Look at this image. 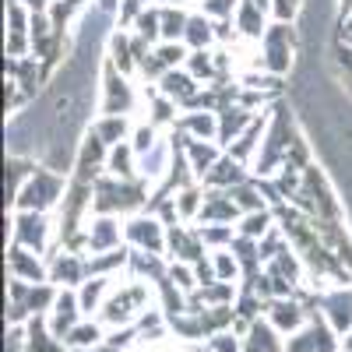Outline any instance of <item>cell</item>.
I'll list each match as a JSON object with an SVG mask.
<instances>
[{
    "instance_id": "ba28073f",
    "label": "cell",
    "mask_w": 352,
    "mask_h": 352,
    "mask_svg": "<svg viewBox=\"0 0 352 352\" xmlns=\"http://www.w3.org/2000/svg\"><path fill=\"white\" fill-rule=\"evenodd\" d=\"M11 289V324H21V320H32L36 314H46L56 300V292L50 282H21V278H11L8 282Z\"/></svg>"
},
{
    "instance_id": "4dcf8cb0",
    "label": "cell",
    "mask_w": 352,
    "mask_h": 352,
    "mask_svg": "<svg viewBox=\"0 0 352 352\" xmlns=\"http://www.w3.org/2000/svg\"><path fill=\"white\" fill-rule=\"evenodd\" d=\"M275 226H278L275 222V208H264V212H247L236 222V232H240V236H250V240H264Z\"/></svg>"
},
{
    "instance_id": "8992f818",
    "label": "cell",
    "mask_w": 352,
    "mask_h": 352,
    "mask_svg": "<svg viewBox=\"0 0 352 352\" xmlns=\"http://www.w3.org/2000/svg\"><path fill=\"white\" fill-rule=\"evenodd\" d=\"M292 50H296V32H292V21H272L268 32L257 43V67L272 71V74H289L292 64Z\"/></svg>"
},
{
    "instance_id": "7c38bea8",
    "label": "cell",
    "mask_w": 352,
    "mask_h": 352,
    "mask_svg": "<svg viewBox=\"0 0 352 352\" xmlns=\"http://www.w3.org/2000/svg\"><path fill=\"white\" fill-rule=\"evenodd\" d=\"M338 331L324 320H307V324L285 342V352H342V338H335Z\"/></svg>"
},
{
    "instance_id": "ac0fdd59",
    "label": "cell",
    "mask_w": 352,
    "mask_h": 352,
    "mask_svg": "<svg viewBox=\"0 0 352 352\" xmlns=\"http://www.w3.org/2000/svg\"><path fill=\"white\" fill-rule=\"evenodd\" d=\"M166 250H173L169 257H176V261H184V264H197V261H204V240H201V232L197 229H184V222H176V226H169V243H166Z\"/></svg>"
},
{
    "instance_id": "ab89813d",
    "label": "cell",
    "mask_w": 352,
    "mask_h": 352,
    "mask_svg": "<svg viewBox=\"0 0 352 352\" xmlns=\"http://www.w3.org/2000/svg\"><path fill=\"white\" fill-rule=\"evenodd\" d=\"M212 264H215V278L219 282H236L240 261H236V254H232L229 247L226 250H212Z\"/></svg>"
},
{
    "instance_id": "f35d334b",
    "label": "cell",
    "mask_w": 352,
    "mask_h": 352,
    "mask_svg": "<svg viewBox=\"0 0 352 352\" xmlns=\"http://www.w3.org/2000/svg\"><path fill=\"white\" fill-rule=\"evenodd\" d=\"M159 141H162V138H159V127H155V124H148V120H144V124H134V131H131V144H134L138 159H141V155H148Z\"/></svg>"
},
{
    "instance_id": "d6a6232c",
    "label": "cell",
    "mask_w": 352,
    "mask_h": 352,
    "mask_svg": "<svg viewBox=\"0 0 352 352\" xmlns=\"http://www.w3.org/2000/svg\"><path fill=\"white\" fill-rule=\"evenodd\" d=\"M159 14H162V43H184L190 11H184V8H162L159 4Z\"/></svg>"
},
{
    "instance_id": "8fae6325",
    "label": "cell",
    "mask_w": 352,
    "mask_h": 352,
    "mask_svg": "<svg viewBox=\"0 0 352 352\" xmlns=\"http://www.w3.org/2000/svg\"><path fill=\"white\" fill-rule=\"evenodd\" d=\"M46 264H50V282L60 285V289H74L88 278V257L78 254V250H50L46 254Z\"/></svg>"
},
{
    "instance_id": "b9f144b4",
    "label": "cell",
    "mask_w": 352,
    "mask_h": 352,
    "mask_svg": "<svg viewBox=\"0 0 352 352\" xmlns=\"http://www.w3.org/2000/svg\"><path fill=\"white\" fill-rule=\"evenodd\" d=\"M197 11H204L208 18H215V21H226V18H236V11H240V4L243 0H197Z\"/></svg>"
},
{
    "instance_id": "f907efd6",
    "label": "cell",
    "mask_w": 352,
    "mask_h": 352,
    "mask_svg": "<svg viewBox=\"0 0 352 352\" xmlns=\"http://www.w3.org/2000/svg\"><path fill=\"white\" fill-rule=\"evenodd\" d=\"M250 4H257L261 11H268V14H272V0H250Z\"/></svg>"
},
{
    "instance_id": "4fadbf2b",
    "label": "cell",
    "mask_w": 352,
    "mask_h": 352,
    "mask_svg": "<svg viewBox=\"0 0 352 352\" xmlns=\"http://www.w3.org/2000/svg\"><path fill=\"white\" fill-rule=\"evenodd\" d=\"M124 240V229H120V215H92L85 229V254H106L116 250Z\"/></svg>"
},
{
    "instance_id": "3957f363",
    "label": "cell",
    "mask_w": 352,
    "mask_h": 352,
    "mask_svg": "<svg viewBox=\"0 0 352 352\" xmlns=\"http://www.w3.org/2000/svg\"><path fill=\"white\" fill-rule=\"evenodd\" d=\"M148 300H152V289L144 278H131V282H120L109 289V296L99 310V324H109V328H131L134 320H141L148 314Z\"/></svg>"
},
{
    "instance_id": "7bdbcfd3",
    "label": "cell",
    "mask_w": 352,
    "mask_h": 352,
    "mask_svg": "<svg viewBox=\"0 0 352 352\" xmlns=\"http://www.w3.org/2000/svg\"><path fill=\"white\" fill-rule=\"evenodd\" d=\"M232 296H236L232 282H212V285H201V300H204V303H212V307H226V303H232Z\"/></svg>"
},
{
    "instance_id": "83f0119b",
    "label": "cell",
    "mask_w": 352,
    "mask_h": 352,
    "mask_svg": "<svg viewBox=\"0 0 352 352\" xmlns=\"http://www.w3.org/2000/svg\"><path fill=\"white\" fill-rule=\"evenodd\" d=\"M116 275H88L78 289V300H81V314H99L106 296H109V289H113Z\"/></svg>"
},
{
    "instance_id": "4316f807",
    "label": "cell",
    "mask_w": 352,
    "mask_h": 352,
    "mask_svg": "<svg viewBox=\"0 0 352 352\" xmlns=\"http://www.w3.org/2000/svg\"><path fill=\"white\" fill-rule=\"evenodd\" d=\"M324 310H328V324L338 335L352 331V285H342L331 296H324Z\"/></svg>"
},
{
    "instance_id": "c3c4849f",
    "label": "cell",
    "mask_w": 352,
    "mask_h": 352,
    "mask_svg": "<svg viewBox=\"0 0 352 352\" xmlns=\"http://www.w3.org/2000/svg\"><path fill=\"white\" fill-rule=\"evenodd\" d=\"M155 4H162V8H184V4H190V0H155Z\"/></svg>"
},
{
    "instance_id": "7dc6e473",
    "label": "cell",
    "mask_w": 352,
    "mask_h": 352,
    "mask_svg": "<svg viewBox=\"0 0 352 352\" xmlns=\"http://www.w3.org/2000/svg\"><path fill=\"white\" fill-rule=\"evenodd\" d=\"M342 32H345V39H352V8L342 11Z\"/></svg>"
},
{
    "instance_id": "836d02e7",
    "label": "cell",
    "mask_w": 352,
    "mask_h": 352,
    "mask_svg": "<svg viewBox=\"0 0 352 352\" xmlns=\"http://www.w3.org/2000/svg\"><path fill=\"white\" fill-rule=\"evenodd\" d=\"M39 166L36 162H28L21 155H11L8 159V204H14V197L21 194V187L28 184V176H32Z\"/></svg>"
},
{
    "instance_id": "681fc988",
    "label": "cell",
    "mask_w": 352,
    "mask_h": 352,
    "mask_svg": "<svg viewBox=\"0 0 352 352\" xmlns=\"http://www.w3.org/2000/svg\"><path fill=\"white\" fill-rule=\"evenodd\" d=\"M342 352H352V331H345V338H342Z\"/></svg>"
},
{
    "instance_id": "6da1fadb",
    "label": "cell",
    "mask_w": 352,
    "mask_h": 352,
    "mask_svg": "<svg viewBox=\"0 0 352 352\" xmlns=\"http://www.w3.org/2000/svg\"><path fill=\"white\" fill-rule=\"evenodd\" d=\"M152 184L144 180H120V176L102 173L92 190V215H131L148 208Z\"/></svg>"
},
{
    "instance_id": "f546056e",
    "label": "cell",
    "mask_w": 352,
    "mask_h": 352,
    "mask_svg": "<svg viewBox=\"0 0 352 352\" xmlns=\"http://www.w3.org/2000/svg\"><path fill=\"white\" fill-rule=\"evenodd\" d=\"M106 173H109V176H120V180H141V173H138V152H134V144H131V141H124V144H116V148H109Z\"/></svg>"
},
{
    "instance_id": "2e32d148",
    "label": "cell",
    "mask_w": 352,
    "mask_h": 352,
    "mask_svg": "<svg viewBox=\"0 0 352 352\" xmlns=\"http://www.w3.org/2000/svg\"><path fill=\"white\" fill-rule=\"evenodd\" d=\"M81 324V300H78V292L74 289H60L56 292V300L50 307V328L56 338H67L74 328Z\"/></svg>"
},
{
    "instance_id": "db71d44e",
    "label": "cell",
    "mask_w": 352,
    "mask_h": 352,
    "mask_svg": "<svg viewBox=\"0 0 352 352\" xmlns=\"http://www.w3.org/2000/svg\"><path fill=\"white\" fill-rule=\"evenodd\" d=\"M345 43H349V46H352V39H345Z\"/></svg>"
},
{
    "instance_id": "484cf974",
    "label": "cell",
    "mask_w": 352,
    "mask_h": 352,
    "mask_svg": "<svg viewBox=\"0 0 352 352\" xmlns=\"http://www.w3.org/2000/svg\"><path fill=\"white\" fill-rule=\"evenodd\" d=\"M131 131H134L131 116H96V120L88 124V134H96L106 148H116V144L131 141Z\"/></svg>"
},
{
    "instance_id": "f5cc1de1",
    "label": "cell",
    "mask_w": 352,
    "mask_h": 352,
    "mask_svg": "<svg viewBox=\"0 0 352 352\" xmlns=\"http://www.w3.org/2000/svg\"><path fill=\"white\" fill-rule=\"evenodd\" d=\"M352 8V0H342V11H349Z\"/></svg>"
},
{
    "instance_id": "603a6c76",
    "label": "cell",
    "mask_w": 352,
    "mask_h": 352,
    "mask_svg": "<svg viewBox=\"0 0 352 352\" xmlns=\"http://www.w3.org/2000/svg\"><path fill=\"white\" fill-rule=\"evenodd\" d=\"M264 131H268V116L264 113H257L254 116V124L229 144V155L236 159V162H243V166H254V159H257V152H261V144H264Z\"/></svg>"
},
{
    "instance_id": "1f68e13d",
    "label": "cell",
    "mask_w": 352,
    "mask_h": 352,
    "mask_svg": "<svg viewBox=\"0 0 352 352\" xmlns=\"http://www.w3.org/2000/svg\"><path fill=\"white\" fill-rule=\"evenodd\" d=\"M201 85L219 81V64H215V53L212 50H190L187 53V64H184Z\"/></svg>"
},
{
    "instance_id": "f1b7e54d",
    "label": "cell",
    "mask_w": 352,
    "mask_h": 352,
    "mask_svg": "<svg viewBox=\"0 0 352 352\" xmlns=\"http://www.w3.org/2000/svg\"><path fill=\"white\" fill-rule=\"evenodd\" d=\"M219 39H215V18H208L204 11H190V21H187V32H184V46L187 50H212Z\"/></svg>"
},
{
    "instance_id": "ffe728a7",
    "label": "cell",
    "mask_w": 352,
    "mask_h": 352,
    "mask_svg": "<svg viewBox=\"0 0 352 352\" xmlns=\"http://www.w3.org/2000/svg\"><path fill=\"white\" fill-rule=\"evenodd\" d=\"M257 113H261V109H250V106H243V102H232V106L219 109V144H222V148H229V144L254 124Z\"/></svg>"
},
{
    "instance_id": "7402d4cb",
    "label": "cell",
    "mask_w": 352,
    "mask_h": 352,
    "mask_svg": "<svg viewBox=\"0 0 352 352\" xmlns=\"http://www.w3.org/2000/svg\"><path fill=\"white\" fill-rule=\"evenodd\" d=\"M184 138V134H180ZM184 152H187V162H190V169H194V176L197 180H204L208 176V169L226 155V148L219 141H204V138H184Z\"/></svg>"
},
{
    "instance_id": "d4e9b609",
    "label": "cell",
    "mask_w": 352,
    "mask_h": 352,
    "mask_svg": "<svg viewBox=\"0 0 352 352\" xmlns=\"http://www.w3.org/2000/svg\"><path fill=\"white\" fill-rule=\"evenodd\" d=\"M243 352H285L282 331L272 324V320H254V324L243 331Z\"/></svg>"
},
{
    "instance_id": "8d00e7d4",
    "label": "cell",
    "mask_w": 352,
    "mask_h": 352,
    "mask_svg": "<svg viewBox=\"0 0 352 352\" xmlns=\"http://www.w3.org/2000/svg\"><path fill=\"white\" fill-rule=\"evenodd\" d=\"M85 8H88V0H53V4H50V21H53V28L67 36L71 21H74Z\"/></svg>"
},
{
    "instance_id": "44dd1931",
    "label": "cell",
    "mask_w": 352,
    "mask_h": 352,
    "mask_svg": "<svg viewBox=\"0 0 352 352\" xmlns=\"http://www.w3.org/2000/svg\"><path fill=\"white\" fill-rule=\"evenodd\" d=\"M173 131H176V134H184V138L219 141V113H212V109H184Z\"/></svg>"
},
{
    "instance_id": "277c9868",
    "label": "cell",
    "mask_w": 352,
    "mask_h": 352,
    "mask_svg": "<svg viewBox=\"0 0 352 352\" xmlns=\"http://www.w3.org/2000/svg\"><path fill=\"white\" fill-rule=\"evenodd\" d=\"M67 184H71V180H64L60 169L39 166L32 176H28V184L21 187V194L14 197L11 208H14V212H46V215H50L53 208H60V201H64V194H67Z\"/></svg>"
},
{
    "instance_id": "d590c367",
    "label": "cell",
    "mask_w": 352,
    "mask_h": 352,
    "mask_svg": "<svg viewBox=\"0 0 352 352\" xmlns=\"http://www.w3.org/2000/svg\"><path fill=\"white\" fill-rule=\"evenodd\" d=\"M67 349L74 352H88V349H99L102 345V324H92V320H81V324L64 338Z\"/></svg>"
},
{
    "instance_id": "9c48e42d",
    "label": "cell",
    "mask_w": 352,
    "mask_h": 352,
    "mask_svg": "<svg viewBox=\"0 0 352 352\" xmlns=\"http://www.w3.org/2000/svg\"><path fill=\"white\" fill-rule=\"evenodd\" d=\"M11 243L28 247L36 254L53 250V222L46 212H14L11 215Z\"/></svg>"
},
{
    "instance_id": "9a60e30c",
    "label": "cell",
    "mask_w": 352,
    "mask_h": 352,
    "mask_svg": "<svg viewBox=\"0 0 352 352\" xmlns=\"http://www.w3.org/2000/svg\"><path fill=\"white\" fill-rule=\"evenodd\" d=\"M187 53H190V50H187L184 43H155L152 53H148V60L141 64V78L159 81L162 74L184 67V64H187Z\"/></svg>"
},
{
    "instance_id": "e575fe53",
    "label": "cell",
    "mask_w": 352,
    "mask_h": 352,
    "mask_svg": "<svg viewBox=\"0 0 352 352\" xmlns=\"http://www.w3.org/2000/svg\"><path fill=\"white\" fill-rule=\"evenodd\" d=\"M201 204H204V184H190L184 190H176V215H180V222H194L201 215Z\"/></svg>"
},
{
    "instance_id": "ee69618b",
    "label": "cell",
    "mask_w": 352,
    "mask_h": 352,
    "mask_svg": "<svg viewBox=\"0 0 352 352\" xmlns=\"http://www.w3.org/2000/svg\"><path fill=\"white\" fill-rule=\"evenodd\" d=\"M300 11V0H272V21H292Z\"/></svg>"
},
{
    "instance_id": "d6986e66",
    "label": "cell",
    "mask_w": 352,
    "mask_h": 352,
    "mask_svg": "<svg viewBox=\"0 0 352 352\" xmlns=\"http://www.w3.org/2000/svg\"><path fill=\"white\" fill-rule=\"evenodd\" d=\"M250 166H243V162H236L229 152L208 169V176H204V187H212V190H232V187H240V184H247L250 180Z\"/></svg>"
},
{
    "instance_id": "e0dca14e",
    "label": "cell",
    "mask_w": 352,
    "mask_h": 352,
    "mask_svg": "<svg viewBox=\"0 0 352 352\" xmlns=\"http://www.w3.org/2000/svg\"><path fill=\"white\" fill-rule=\"evenodd\" d=\"M8 275L21 278V282H50V264L43 261V254L11 243V250H8Z\"/></svg>"
},
{
    "instance_id": "5b68a950",
    "label": "cell",
    "mask_w": 352,
    "mask_h": 352,
    "mask_svg": "<svg viewBox=\"0 0 352 352\" xmlns=\"http://www.w3.org/2000/svg\"><path fill=\"white\" fill-rule=\"evenodd\" d=\"M289 204H296L300 212H307L310 219H324V222H342V204L328 184V176L320 173L314 162L303 169V184L296 190V197H292Z\"/></svg>"
},
{
    "instance_id": "52a82bcc",
    "label": "cell",
    "mask_w": 352,
    "mask_h": 352,
    "mask_svg": "<svg viewBox=\"0 0 352 352\" xmlns=\"http://www.w3.org/2000/svg\"><path fill=\"white\" fill-rule=\"evenodd\" d=\"M138 109V92L131 78L113 60L102 64V92H99V116H131Z\"/></svg>"
},
{
    "instance_id": "30bf717a",
    "label": "cell",
    "mask_w": 352,
    "mask_h": 352,
    "mask_svg": "<svg viewBox=\"0 0 352 352\" xmlns=\"http://www.w3.org/2000/svg\"><path fill=\"white\" fill-rule=\"evenodd\" d=\"M124 236L134 250H148V254H166L169 243V226L159 215H134L124 222Z\"/></svg>"
},
{
    "instance_id": "60d3db41",
    "label": "cell",
    "mask_w": 352,
    "mask_h": 352,
    "mask_svg": "<svg viewBox=\"0 0 352 352\" xmlns=\"http://www.w3.org/2000/svg\"><path fill=\"white\" fill-rule=\"evenodd\" d=\"M148 8H152V0H120V8H116V28H127L131 32Z\"/></svg>"
},
{
    "instance_id": "f6af8a7d",
    "label": "cell",
    "mask_w": 352,
    "mask_h": 352,
    "mask_svg": "<svg viewBox=\"0 0 352 352\" xmlns=\"http://www.w3.org/2000/svg\"><path fill=\"white\" fill-rule=\"evenodd\" d=\"M338 67H342V81H345V88L352 92V46H349V43L338 46Z\"/></svg>"
},
{
    "instance_id": "74e56055",
    "label": "cell",
    "mask_w": 352,
    "mask_h": 352,
    "mask_svg": "<svg viewBox=\"0 0 352 352\" xmlns=\"http://www.w3.org/2000/svg\"><path fill=\"white\" fill-rule=\"evenodd\" d=\"M197 232H201V240L208 250H226L236 240V226H201Z\"/></svg>"
},
{
    "instance_id": "cb8c5ba5",
    "label": "cell",
    "mask_w": 352,
    "mask_h": 352,
    "mask_svg": "<svg viewBox=\"0 0 352 352\" xmlns=\"http://www.w3.org/2000/svg\"><path fill=\"white\" fill-rule=\"evenodd\" d=\"M268 320L282 335H296L307 324V310L289 296H275V300H268Z\"/></svg>"
},
{
    "instance_id": "5bb4252c",
    "label": "cell",
    "mask_w": 352,
    "mask_h": 352,
    "mask_svg": "<svg viewBox=\"0 0 352 352\" xmlns=\"http://www.w3.org/2000/svg\"><path fill=\"white\" fill-rule=\"evenodd\" d=\"M155 88L166 96V99H173L180 109H194V102H197V96H201V81L187 71V67H176V71H169V74H162L159 81H155Z\"/></svg>"
},
{
    "instance_id": "7a4b0ae2",
    "label": "cell",
    "mask_w": 352,
    "mask_h": 352,
    "mask_svg": "<svg viewBox=\"0 0 352 352\" xmlns=\"http://www.w3.org/2000/svg\"><path fill=\"white\" fill-rule=\"evenodd\" d=\"M296 127H292V116L285 109H275V116H268V131H264V144L261 152L250 166V173L257 176V180H272V176H278V169L285 166L292 144H296Z\"/></svg>"
},
{
    "instance_id": "bcb514c9",
    "label": "cell",
    "mask_w": 352,
    "mask_h": 352,
    "mask_svg": "<svg viewBox=\"0 0 352 352\" xmlns=\"http://www.w3.org/2000/svg\"><path fill=\"white\" fill-rule=\"evenodd\" d=\"M18 4H25L28 11H50L53 0H18Z\"/></svg>"
},
{
    "instance_id": "816d5d0a",
    "label": "cell",
    "mask_w": 352,
    "mask_h": 352,
    "mask_svg": "<svg viewBox=\"0 0 352 352\" xmlns=\"http://www.w3.org/2000/svg\"><path fill=\"white\" fill-rule=\"evenodd\" d=\"M88 352H116V349H109V345H106V349H88Z\"/></svg>"
}]
</instances>
